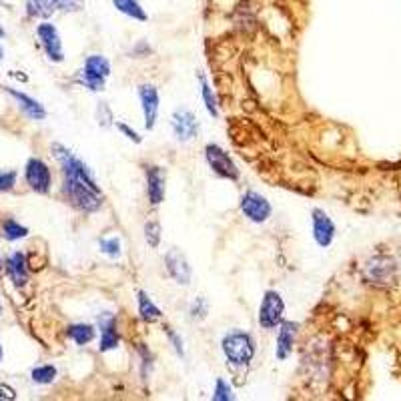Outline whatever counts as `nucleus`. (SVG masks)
<instances>
[{
  "label": "nucleus",
  "mask_w": 401,
  "mask_h": 401,
  "mask_svg": "<svg viewBox=\"0 0 401 401\" xmlns=\"http://www.w3.org/2000/svg\"><path fill=\"white\" fill-rule=\"evenodd\" d=\"M53 153H55V159L60 163V169H63V175H68V177H77V178H82L85 183H89L90 187H95V189H100L99 183H97V178L92 175V171H90L78 156H75L73 151H68L67 146L60 145V143H55L53 145Z\"/></svg>",
  "instance_id": "obj_5"
},
{
  "label": "nucleus",
  "mask_w": 401,
  "mask_h": 401,
  "mask_svg": "<svg viewBox=\"0 0 401 401\" xmlns=\"http://www.w3.org/2000/svg\"><path fill=\"white\" fill-rule=\"evenodd\" d=\"M112 4H114V9L119 12H123L127 16H131L134 21H141V23H145L146 18V12L145 9L141 6V2L139 0H112Z\"/></svg>",
  "instance_id": "obj_22"
},
{
  "label": "nucleus",
  "mask_w": 401,
  "mask_h": 401,
  "mask_svg": "<svg viewBox=\"0 0 401 401\" xmlns=\"http://www.w3.org/2000/svg\"><path fill=\"white\" fill-rule=\"evenodd\" d=\"M139 99H141V107H143V117H145V127L149 131H153L156 124V117H159V105H161V97H159V89L155 85H141L139 87Z\"/></svg>",
  "instance_id": "obj_13"
},
{
  "label": "nucleus",
  "mask_w": 401,
  "mask_h": 401,
  "mask_svg": "<svg viewBox=\"0 0 401 401\" xmlns=\"http://www.w3.org/2000/svg\"><path fill=\"white\" fill-rule=\"evenodd\" d=\"M36 34H38V41H41L43 48H45L46 56H48L53 63H63V60H65V53H63L60 34H58V31H56L55 24H50V23L38 24Z\"/></svg>",
  "instance_id": "obj_11"
},
{
  "label": "nucleus",
  "mask_w": 401,
  "mask_h": 401,
  "mask_svg": "<svg viewBox=\"0 0 401 401\" xmlns=\"http://www.w3.org/2000/svg\"><path fill=\"white\" fill-rule=\"evenodd\" d=\"M137 303H139V317L145 324H156L163 317V311L156 307L155 301L151 299L145 291H137Z\"/></svg>",
  "instance_id": "obj_20"
},
{
  "label": "nucleus",
  "mask_w": 401,
  "mask_h": 401,
  "mask_svg": "<svg viewBox=\"0 0 401 401\" xmlns=\"http://www.w3.org/2000/svg\"><path fill=\"white\" fill-rule=\"evenodd\" d=\"M0 400H6V401L16 400V391L12 390L11 385H4V383H0Z\"/></svg>",
  "instance_id": "obj_37"
},
{
  "label": "nucleus",
  "mask_w": 401,
  "mask_h": 401,
  "mask_svg": "<svg viewBox=\"0 0 401 401\" xmlns=\"http://www.w3.org/2000/svg\"><path fill=\"white\" fill-rule=\"evenodd\" d=\"M114 124H117V129H119V131H121V133H123L129 141H133V143H137V145L143 141V139H141V134L137 133L134 129H131L129 124H124V123H114Z\"/></svg>",
  "instance_id": "obj_36"
},
{
  "label": "nucleus",
  "mask_w": 401,
  "mask_h": 401,
  "mask_svg": "<svg viewBox=\"0 0 401 401\" xmlns=\"http://www.w3.org/2000/svg\"><path fill=\"white\" fill-rule=\"evenodd\" d=\"M145 177H146V195H149V200H151L153 207H156V205H161L163 199H165V187H167V175H165V169L156 167V165H151V167H146Z\"/></svg>",
  "instance_id": "obj_15"
},
{
  "label": "nucleus",
  "mask_w": 401,
  "mask_h": 401,
  "mask_svg": "<svg viewBox=\"0 0 401 401\" xmlns=\"http://www.w3.org/2000/svg\"><path fill=\"white\" fill-rule=\"evenodd\" d=\"M137 351L141 355V365H143V375L146 378V373L153 368V353L149 351V347L145 343H137Z\"/></svg>",
  "instance_id": "obj_32"
},
{
  "label": "nucleus",
  "mask_w": 401,
  "mask_h": 401,
  "mask_svg": "<svg viewBox=\"0 0 401 401\" xmlns=\"http://www.w3.org/2000/svg\"><path fill=\"white\" fill-rule=\"evenodd\" d=\"M0 361H2V346H0Z\"/></svg>",
  "instance_id": "obj_39"
},
{
  "label": "nucleus",
  "mask_w": 401,
  "mask_h": 401,
  "mask_svg": "<svg viewBox=\"0 0 401 401\" xmlns=\"http://www.w3.org/2000/svg\"><path fill=\"white\" fill-rule=\"evenodd\" d=\"M56 11H78L82 6V0H50Z\"/></svg>",
  "instance_id": "obj_33"
},
{
  "label": "nucleus",
  "mask_w": 401,
  "mask_h": 401,
  "mask_svg": "<svg viewBox=\"0 0 401 401\" xmlns=\"http://www.w3.org/2000/svg\"><path fill=\"white\" fill-rule=\"evenodd\" d=\"M31 378L34 383H41V385H48L56 379V368L55 365H38L31 371Z\"/></svg>",
  "instance_id": "obj_26"
},
{
  "label": "nucleus",
  "mask_w": 401,
  "mask_h": 401,
  "mask_svg": "<svg viewBox=\"0 0 401 401\" xmlns=\"http://www.w3.org/2000/svg\"><path fill=\"white\" fill-rule=\"evenodd\" d=\"M55 12L56 9L50 0H26V14L33 18H48Z\"/></svg>",
  "instance_id": "obj_24"
},
{
  "label": "nucleus",
  "mask_w": 401,
  "mask_h": 401,
  "mask_svg": "<svg viewBox=\"0 0 401 401\" xmlns=\"http://www.w3.org/2000/svg\"><path fill=\"white\" fill-rule=\"evenodd\" d=\"M165 269L178 285H189L193 279V269H191L189 261L185 253H181L178 249H169L165 255Z\"/></svg>",
  "instance_id": "obj_10"
},
{
  "label": "nucleus",
  "mask_w": 401,
  "mask_h": 401,
  "mask_svg": "<svg viewBox=\"0 0 401 401\" xmlns=\"http://www.w3.org/2000/svg\"><path fill=\"white\" fill-rule=\"evenodd\" d=\"M165 333H167L169 343H171V347L175 349V353H177L178 357L185 355V347H183V339H181V335H178L173 327H165Z\"/></svg>",
  "instance_id": "obj_31"
},
{
  "label": "nucleus",
  "mask_w": 401,
  "mask_h": 401,
  "mask_svg": "<svg viewBox=\"0 0 401 401\" xmlns=\"http://www.w3.org/2000/svg\"><path fill=\"white\" fill-rule=\"evenodd\" d=\"M97 114H99V124H102V127H111L112 121H114V119H112L111 109L107 107V102H99Z\"/></svg>",
  "instance_id": "obj_34"
},
{
  "label": "nucleus",
  "mask_w": 401,
  "mask_h": 401,
  "mask_svg": "<svg viewBox=\"0 0 401 401\" xmlns=\"http://www.w3.org/2000/svg\"><path fill=\"white\" fill-rule=\"evenodd\" d=\"M213 400L215 401H231L235 400L233 387L225 381L223 378H219L215 381V391H213Z\"/></svg>",
  "instance_id": "obj_28"
},
{
  "label": "nucleus",
  "mask_w": 401,
  "mask_h": 401,
  "mask_svg": "<svg viewBox=\"0 0 401 401\" xmlns=\"http://www.w3.org/2000/svg\"><path fill=\"white\" fill-rule=\"evenodd\" d=\"M189 313L193 321H203L209 315V301L205 299V297H197V299L191 303Z\"/></svg>",
  "instance_id": "obj_29"
},
{
  "label": "nucleus",
  "mask_w": 401,
  "mask_h": 401,
  "mask_svg": "<svg viewBox=\"0 0 401 401\" xmlns=\"http://www.w3.org/2000/svg\"><path fill=\"white\" fill-rule=\"evenodd\" d=\"M145 239L149 247H153V249L161 245V225H159V221H146Z\"/></svg>",
  "instance_id": "obj_30"
},
{
  "label": "nucleus",
  "mask_w": 401,
  "mask_h": 401,
  "mask_svg": "<svg viewBox=\"0 0 401 401\" xmlns=\"http://www.w3.org/2000/svg\"><path fill=\"white\" fill-rule=\"evenodd\" d=\"M171 127H173V133L177 137L181 143H187L193 137H197L199 133V121L197 117L187 109H177L171 117Z\"/></svg>",
  "instance_id": "obj_12"
},
{
  "label": "nucleus",
  "mask_w": 401,
  "mask_h": 401,
  "mask_svg": "<svg viewBox=\"0 0 401 401\" xmlns=\"http://www.w3.org/2000/svg\"><path fill=\"white\" fill-rule=\"evenodd\" d=\"M283 315H285V301L279 295L277 291H265L263 301L259 305V325L263 329H275L283 324Z\"/></svg>",
  "instance_id": "obj_6"
},
{
  "label": "nucleus",
  "mask_w": 401,
  "mask_h": 401,
  "mask_svg": "<svg viewBox=\"0 0 401 401\" xmlns=\"http://www.w3.org/2000/svg\"><path fill=\"white\" fill-rule=\"evenodd\" d=\"M0 267H2V261H0Z\"/></svg>",
  "instance_id": "obj_41"
},
{
  "label": "nucleus",
  "mask_w": 401,
  "mask_h": 401,
  "mask_svg": "<svg viewBox=\"0 0 401 401\" xmlns=\"http://www.w3.org/2000/svg\"><path fill=\"white\" fill-rule=\"evenodd\" d=\"M16 183V173L14 171H6V173H0V193L4 191H11Z\"/></svg>",
  "instance_id": "obj_35"
},
{
  "label": "nucleus",
  "mask_w": 401,
  "mask_h": 401,
  "mask_svg": "<svg viewBox=\"0 0 401 401\" xmlns=\"http://www.w3.org/2000/svg\"><path fill=\"white\" fill-rule=\"evenodd\" d=\"M199 82H200V97H203V102H205V109L207 112L211 114L213 119H217L219 117V107H217V97H215V92H213L211 85H209V80L207 77L199 73Z\"/></svg>",
  "instance_id": "obj_23"
},
{
  "label": "nucleus",
  "mask_w": 401,
  "mask_h": 401,
  "mask_svg": "<svg viewBox=\"0 0 401 401\" xmlns=\"http://www.w3.org/2000/svg\"><path fill=\"white\" fill-rule=\"evenodd\" d=\"M24 177H26V183L28 187L41 195H46L50 191V183H53V177H50V169L46 165L45 161L41 159H28L26 163V169H24Z\"/></svg>",
  "instance_id": "obj_9"
},
{
  "label": "nucleus",
  "mask_w": 401,
  "mask_h": 401,
  "mask_svg": "<svg viewBox=\"0 0 401 401\" xmlns=\"http://www.w3.org/2000/svg\"><path fill=\"white\" fill-rule=\"evenodd\" d=\"M0 58H2V46H0Z\"/></svg>",
  "instance_id": "obj_40"
},
{
  "label": "nucleus",
  "mask_w": 401,
  "mask_h": 401,
  "mask_svg": "<svg viewBox=\"0 0 401 401\" xmlns=\"http://www.w3.org/2000/svg\"><path fill=\"white\" fill-rule=\"evenodd\" d=\"M227 363L233 368H247L255 357V339L247 331H229L221 341Z\"/></svg>",
  "instance_id": "obj_2"
},
{
  "label": "nucleus",
  "mask_w": 401,
  "mask_h": 401,
  "mask_svg": "<svg viewBox=\"0 0 401 401\" xmlns=\"http://www.w3.org/2000/svg\"><path fill=\"white\" fill-rule=\"evenodd\" d=\"M109 77H111L109 58L102 55H90L87 56L82 70L78 73V82L89 90L99 92V90L105 89V82Z\"/></svg>",
  "instance_id": "obj_4"
},
{
  "label": "nucleus",
  "mask_w": 401,
  "mask_h": 401,
  "mask_svg": "<svg viewBox=\"0 0 401 401\" xmlns=\"http://www.w3.org/2000/svg\"><path fill=\"white\" fill-rule=\"evenodd\" d=\"M99 327H100V341H99V351L107 353L117 349L121 343V335L117 331V317L112 313H102L99 317Z\"/></svg>",
  "instance_id": "obj_17"
},
{
  "label": "nucleus",
  "mask_w": 401,
  "mask_h": 401,
  "mask_svg": "<svg viewBox=\"0 0 401 401\" xmlns=\"http://www.w3.org/2000/svg\"><path fill=\"white\" fill-rule=\"evenodd\" d=\"M297 333H299V324H295V321H283L279 325L277 341H275V357L279 361H285L293 353Z\"/></svg>",
  "instance_id": "obj_16"
},
{
  "label": "nucleus",
  "mask_w": 401,
  "mask_h": 401,
  "mask_svg": "<svg viewBox=\"0 0 401 401\" xmlns=\"http://www.w3.org/2000/svg\"><path fill=\"white\" fill-rule=\"evenodd\" d=\"M67 335L68 339H73L77 346H87L95 339L97 331L90 324H73L67 327Z\"/></svg>",
  "instance_id": "obj_21"
},
{
  "label": "nucleus",
  "mask_w": 401,
  "mask_h": 401,
  "mask_svg": "<svg viewBox=\"0 0 401 401\" xmlns=\"http://www.w3.org/2000/svg\"><path fill=\"white\" fill-rule=\"evenodd\" d=\"M100 251L111 259H119L121 257V239L119 237H102L99 239Z\"/></svg>",
  "instance_id": "obj_27"
},
{
  "label": "nucleus",
  "mask_w": 401,
  "mask_h": 401,
  "mask_svg": "<svg viewBox=\"0 0 401 401\" xmlns=\"http://www.w3.org/2000/svg\"><path fill=\"white\" fill-rule=\"evenodd\" d=\"M6 273L14 283V287H24L28 281V267H26V257L21 251H14L6 259Z\"/></svg>",
  "instance_id": "obj_19"
},
{
  "label": "nucleus",
  "mask_w": 401,
  "mask_h": 401,
  "mask_svg": "<svg viewBox=\"0 0 401 401\" xmlns=\"http://www.w3.org/2000/svg\"><path fill=\"white\" fill-rule=\"evenodd\" d=\"M241 213L251 223H265L273 213V207L261 193L247 191L245 195L241 197Z\"/></svg>",
  "instance_id": "obj_8"
},
{
  "label": "nucleus",
  "mask_w": 401,
  "mask_h": 401,
  "mask_svg": "<svg viewBox=\"0 0 401 401\" xmlns=\"http://www.w3.org/2000/svg\"><path fill=\"white\" fill-rule=\"evenodd\" d=\"M205 159H207V165L213 169V173L219 175V177L237 181L239 175H241L237 165H235V161L229 156V153L225 151L223 146L209 143L205 146Z\"/></svg>",
  "instance_id": "obj_7"
},
{
  "label": "nucleus",
  "mask_w": 401,
  "mask_h": 401,
  "mask_svg": "<svg viewBox=\"0 0 401 401\" xmlns=\"http://www.w3.org/2000/svg\"><path fill=\"white\" fill-rule=\"evenodd\" d=\"M311 223H313V239L319 247H327L333 243L335 239V223L331 217L324 211V209H313L311 211Z\"/></svg>",
  "instance_id": "obj_14"
},
{
  "label": "nucleus",
  "mask_w": 401,
  "mask_h": 401,
  "mask_svg": "<svg viewBox=\"0 0 401 401\" xmlns=\"http://www.w3.org/2000/svg\"><path fill=\"white\" fill-rule=\"evenodd\" d=\"M363 275L375 287H391L397 283V261L390 255H373L365 263Z\"/></svg>",
  "instance_id": "obj_3"
},
{
  "label": "nucleus",
  "mask_w": 401,
  "mask_h": 401,
  "mask_svg": "<svg viewBox=\"0 0 401 401\" xmlns=\"http://www.w3.org/2000/svg\"><path fill=\"white\" fill-rule=\"evenodd\" d=\"M63 193H65L68 203L80 213L90 215V213H97L102 207V193H100V189L90 187L89 183H85L82 178L65 175Z\"/></svg>",
  "instance_id": "obj_1"
},
{
  "label": "nucleus",
  "mask_w": 401,
  "mask_h": 401,
  "mask_svg": "<svg viewBox=\"0 0 401 401\" xmlns=\"http://www.w3.org/2000/svg\"><path fill=\"white\" fill-rule=\"evenodd\" d=\"M0 36H4V28L2 26H0Z\"/></svg>",
  "instance_id": "obj_38"
},
{
  "label": "nucleus",
  "mask_w": 401,
  "mask_h": 401,
  "mask_svg": "<svg viewBox=\"0 0 401 401\" xmlns=\"http://www.w3.org/2000/svg\"><path fill=\"white\" fill-rule=\"evenodd\" d=\"M2 235H4V239H9V241H18V239H24V237L28 235V229L23 227L21 223H16L14 219H6V221L2 223Z\"/></svg>",
  "instance_id": "obj_25"
},
{
  "label": "nucleus",
  "mask_w": 401,
  "mask_h": 401,
  "mask_svg": "<svg viewBox=\"0 0 401 401\" xmlns=\"http://www.w3.org/2000/svg\"><path fill=\"white\" fill-rule=\"evenodd\" d=\"M6 92L11 95L12 99L18 102V107H21V111L28 117V119H33V121H43L46 117V111L45 107L38 102V100H34L33 97H28V95H24L21 90H14V89H9L6 87Z\"/></svg>",
  "instance_id": "obj_18"
}]
</instances>
